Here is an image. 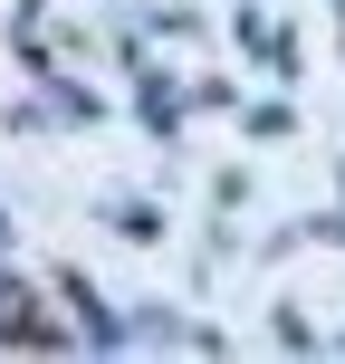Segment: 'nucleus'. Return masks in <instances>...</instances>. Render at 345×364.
<instances>
[{
    "label": "nucleus",
    "instance_id": "1",
    "mask_svg": "<svg viewBox=\"0 0 345 364\" xmlns=\"http://www.w3.org/2000/svg\"><path fill=\"white\" fill-rule=\"evenodd\" d=\"M0 336H10V346H58V326L38 316V297L19 288V278H0Z\"/></svg>",
    "mask_w": 345,
    "mask_h": 364
},
{
    "label": "nucleus",
    "instance_id": "2",
    "mask_svg": "<svg viewBox=\"0 0 345 364\" xmlns=\"http://www.w3.org/2000/svg\"><path fill=\"white\" fill-rule=\"evenodd\" d=\"M68 307L87 316V336H96V346H115V336H125V326H115V316H106V297L87 288V278H68Z\"/></svg>",
    "mask_w": 345,
    "mask_h": 364
},
{
    "label": "nucleus",
    "instance_id": "3",
    "mask_svg": "<svg viewBox=\"0 0 345 364\" xmlns=\"http://www.w3.org/2000/svg\"><path fill=\"white\" fill-rule=\"evenodd\" d=\"M144 125H154V134H173V125H182V96L164 87V77H144Z\"/></svg>",
    "mask_w": 345,
    "mask_h": 364
},
{
    "label": "nucleus",
    "instance_id": "4",
    "mask_svg": "<svg viewBox=\"0 0 345 364\" xmlns=\"http://www.w3.org/2000/svg\"><path fill=\"white\" fill-rule=\"evenodd\" d=\"M336 29H345V0H336Z\"/></svg>",
    "mask_w": 345,
    "mask_h": 364
}]
</instances>
